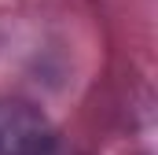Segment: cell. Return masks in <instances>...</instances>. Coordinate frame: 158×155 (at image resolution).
<instances>
[{"label": "cell", "mask_w": 158, "mask_h": 155, "mask_svg": "<svg viewBox=\"0 0 158 155\" xmlns=\"http://www.w3.org/2000/svg\"><path fill=\"white\" fill-rule=\"evenodd\" d=\"M0 155H63V144L40 111L0 100Z\"/></svg>", "instance_id": "cell-1"}]
</instances>
